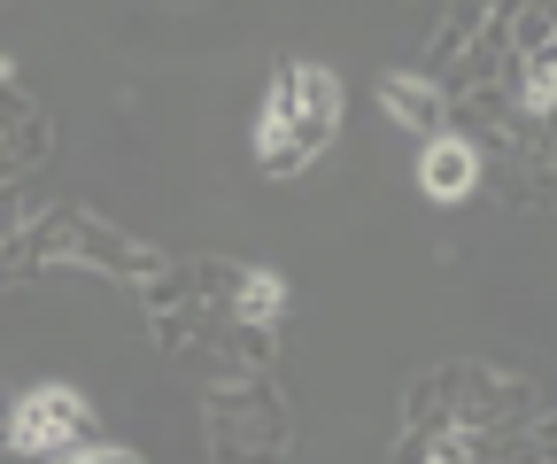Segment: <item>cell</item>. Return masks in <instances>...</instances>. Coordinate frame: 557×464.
<instances>
[{
	"label": "cell",
	"mask_w": 557,
	"mask_h": 464,
	"mask_svg": "<svg viewBox=\"0 0 557 464\" xmlns=\"http://www.w3.org/2000/svg\"><path fill=\"white\" fill-rule=\"evenodd\" d=\"M333 124H341V78L318 71V62H287L278 86H271V101H263V116H256V163L271 178L302 171L333 140Z\"/></svg>",
	"instance_id": "obj_1"
},
{
	"label": "cell",
	"mask_w": 557,
	"mask_h": 464,
	"mask_svg": "<svg viewBox=\"0 0 557 464\" xmlns=\"http://www.w3.org/2000/svg\"><path fill=\"white\" fill-rule=\"evenodd\" d=\"M86 434H94V411L78 387H32L9 411V449H24V456H70Z\"/></svg>",
	"instance_id": "obj_2"
},
{
	"label": "cell",
	"mask_w": 557,
	"mask_h": 464,
	"mask_svg": "<svg viewBox=\"0 0 557 464\" xmlns=\"http://www.w3.org/2000/svg\"><path fill=\"white\" fill-rule=\"evenodd\" d=\"M472 178H480V155H472L465 140H449V131H434L426 155H418V186H426L434 202H465Z\"/></svg>",
	"instance_id": "obj_3"
},
{
	"label": "cell",
	"mask_w": 557,
	"mask_h": 464,
	"mask_svg": "<svg viewBox=\"0 0 557 464\" xmlns=\"http://www.w3.org/2000/svg\"><path fill=\"white\" fill-rule=\"evenodd\" d=\"M380 101H387V116L395 124H410L418 140H434V131H449V109H442V93L426 86V78H380Z\"/></svg>",
	"instance_id": "obj_4"
},
{
	"label": "cell",
	"mask_w": 557,
	"mask_h": 464,
	"mask_svg": "<svg viewBox=\"0 0 557 464\" xmlns=\"http://www.w3.org/2000/svg\"><path fill=\"white\" fill-rule=\"evenodd\" d=\"M233 302H240V325H278L287 317V287H278L271 272H240Z\"/></svg>",
	"instance_id": "obj_5"
},
{
	"label": "cell",
	"mask_w": 557,
	"mask_h": 464,
	"mask_svg": "<svg viewBox=\"0 0 557 464\" xmlns=\"http://www.w3.org/2000/svg\"><path fill=\"white\" fill-rule=\"evenodd\" d=\"M519 101H527V116H549V54H534V62H527Z\"/></svg>",
	"instance_id": "obj_6"
},
{
	"label": "cell",
	"mask_w": 557,
	"mask_h": 464,
	"mask_svg": "<svg viewBox=\"0 0 557 464\" xmlns=\"http://www.w3.org/2000/svg\"><path fill=\"white\" fill-rule=\"evenodd\" d=\"M124 456H132L124 441H94V434H86L78 449H70V464H124Z\"/></svg>",
	"instance_id": "obj_7"
}]
</instances>
